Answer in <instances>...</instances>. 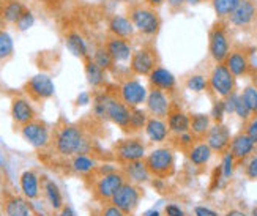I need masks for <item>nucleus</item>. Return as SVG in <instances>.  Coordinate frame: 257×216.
I'll list each match as a JSON object with an SVG mask.
<instances>
[{
    "label": "nucleus",
    "mask_w": 257,
    "mask_h": 216,
    "mask_svg": "<svg viewBox=\"0 0 257 216\" xmlns=\"http://www.w3.org/2000/svg\"><path fill=\"white\" fill-rule=\"evenodd\" d=\"M147 88L136 77H128L118 87V96L130 107H139L147 99Z\"/></svg>",
    "instance_id": "obj_9"
},
{
    "label": "nucleus",
    "mask_w": 257,
    "mask_h": 216,
    "mask_svg": "<svg viewBox=\"0 0 257 216\" xmlns=\"http://www.w3.org/2000/svg\"><path fill=\"white\" fill-rule=\"evenodd\" d=\"M244 172H246V177L251 178V180H257V153L252 155L248 163H246V167H244Z\"/></svg>",
    "instance_id": "obj_45"
},
{
    "label": "nucleus",
    "mask_w": 257,
    "mask_h": 216,
    "mask_svg": "<svg viewBox=\"0 0 257 216\" xmlns=\"http://www.w3.org/2000/svg\"><path fill=\"white\" fill-rule=\"evenodd\" d=\"M24 92L30 96L33 101H43L49 99L55 93V84L46 73H38L32 76L24 85Z\"/></svg>",
    "instance_id": "obj_8"
},
{
    "label": "nucleus",
    "mask_w": 257,
    "mask_h": 216,
    "mask_svg": "<svg viewBox=\"0 0 257 216\" xmlns=\"http://www.w3.org/2000/svg\"><path fill=\"white\" fill-rule=\"evenodd\" d=\"M252 216H257V207L255 208H252V213H251Z\"/></svg>",
    "instance_id": "obj_57"
},
{
    "label": "nucleus",
    "mask_w": 257,
    "mask_h": 216,
    "mask_svg": "<svg viewBox=\"0 0 257 216\" xmlns=\"http://www.w3.org/2000/svg\"><path fill=\"white\" fill-rule=\"evenodd\" d=\"M84 71H85V79L88 85H92L95 88L101 87L106 81V71L103 70L101 66L96 65L93 62L92 57H88L85 59V63H84Z\"/></svg>",
    "instance_id": "obj_27"
},
{
    "label": "nucleus",
    "mask_w": 257,
    "mask_h": 216,
    "mask_svg": "<svg viewBox=\"0 0 257 216\" xmlns=\"http://www.w3.org/2000/svg\"><path fill=\"white\" fill-rule=\"evenodd\" d=\"M224 114H226V104L222 99H218L215 101L213 104V109H211V120H215V123H219L222 122V119H224Z\"/></svg>",
    "instance_id": "obj_44"
},
{
    "label": "nucleus",
    "mask_w": 257,
    "mask_h": 216,
    "mask_svg": "<svg viewBox=\"0 0 257 216\" xmlns=\"http://www.w3.org/2000/svg\"><path fill=\"white\" fill-rule=\"evenodd\" d=\"M232 49L227 21L218 19L208 30V54L215 63H224Z\"/></svg>",
    "instance_id": "obj_3"
},
{
    "label": "nucleus",
    "mask_w": 257,
    "mask_h": 216,
    "mask_svg": "<svg viewBox=\"0 0 257 216\" xmlns=\"http://www.w3.org/2000/svg\"><path fill=\"white\" fill-rule=\"evenodd\" d=\"M101 216H126L125 211H121L118 207L115 205H107L103 211H101Z\"/></svg>",
    "instance_id": "obj_47"
},
{
    "label": "nucleus",
    "mask_w": 257,
    "mask_h": 216,
    "mask_svg": "<svg viewBox=\"0 0 257 216\" xmlns=\"http://www.w3.org/2000/svg\"><path fill=\"white\" fill-rule=\"evenodd\" d=\"M131 107L126 106L120 98H115L107 93L106 98V120L115 123L118 128L128 131L130 127Z\"/></svg>",
    "instance_id": "obj_12"
},
{
    "label": "nucleus",
    "mask_w": 257,
    "mask_h": 216,
    "mask_svg": "<svg viewBox=\"0 0 257 216\" xmlns=\"http://www.w3.org/2000/svg\"><path fill=\"white\" fill-rule=\"evenodd\" d=\"M149 116H147V111H144L141 107H131V116H130V127L128 131L131 133H136L145 128L147 125Z\"/></svg>",
    "instance_id": "obj_36"
},
{
    "label": "nucleus",
    "mask_w": 257,
    "mask_h": 216,
    "mask_svg": "<svg viewBox=\"0 0 257 216\" xmlns=\"http://www.w3.org/2000/svg\"><path fill=\"white\" fill-rule=\"evenodd\" d=\"M144 131H145V134H147V138L155 144L164 142L167 138H169V133H171L169 127H167V122L164 119L153 117V116L149 117Z\"/></svg>",
    "instance_id": "obj_23"
},
{
    "label": "nucleus",
    "mask_w": 257,
    "mask_h": 216,
    "mask_svg": "<svg viewBox=\"0 0 257 216\" xmlns=\"http://www.w3.org/2000/svg\"><path fill=\"white\" fill-rule=\"evenodd\" d=\"M0 169H2V161H0Z\"/></svg>",
    "instance_id": "obj_58"
},
{
    "label": "nucleus",
    "mask_w": 257,
    "mask_h": 216,
    "mask_svg": "<svg viewBox=\"0 0 257 216\" xmlns=\"http://www.w3.org/2000/svg\"><path fill=\"white\" fill-rule=\"evenodd\" d=\"M233 164H235V158L232 156L230 152H226L224 156H222V161H221V174H222V178H229L233 172Z\"/></svg>",
    "instance_id": "obj_42"
},
{
    "label": "nucleus",
    "mask_w": 257,
    "mask_h": 216,
    "mask_svg": "<svg viewBox=\"0 0 257 216\" xmlns=\"http://www.w3.org/2000/svg\"><path fill=\"white\" fill-rule=\"evenodd\" d=\"M44 192H46V197L51 202V207L54 210H60L63 207V197H62V192L59 189V186L54 183V181L48 180L44 183Z\"/></svg>",
    "instance_id": "obj_37"
},
{
    "label": "nucleus",
    "mask_w": 257,
    "mask_h": 216,
    "mask_svg": "<svg viewBox=\"0 0 257 216\" xmlns=\"http://www.w3.org/2000/svg\"><path fill=\"white\" fill-rule=\"evenodd\" d=\"M103 46L107 49V52L112 55V59L115 60V63H121V62H130L131 55H133V44L131 40H125V38H118V37H112L109 35L104 41Z\"/></svg>",
    "instance_id": "obj_18"
},
{
    "label": "nucleus",
    "mask_w": 257,
    "mask_h": 216,
    "mask_svg": "<svg viewBox=\"0 0 257 216\" xmlns=\"http://www.w3.org/2000/svg\"><path fill=\"white\" fill-rule=\"evenodd\" d=\"M107 32H109V35H112V37L133 40L134 33H136V29H134L128 15L115 13L107 19Z\"/></svg>",
    "instance_id": "obj_20"
},
{
    "label": "nucleus",
    "mask_w": 257,
    "mask_h": 216,
    "mask_svg": "<svg viewBox=\"0 0 257 216\" xmlns=\"http://www.w3.org/2000/svg\"><path fill=\"white\" fill-rule=\"evenodd\" d=\"M131 2H134V0H131Z\"/></svg>",
    "instance_id": "obj_60"
},
{
    "label": "nucleus",
    "mask_w": 257,
    "mask_h": 216,
    "mask_svg": "<svg viewBox=\"0 0 257 216\" xmlns=\"http://www.w3.org/2000/svg\"><path fill=\"white\" fill-rule=\"evenodd\" d=\"M115 156L121 163H131V161H139L144 160L147 155V149L145 144L139 138H126L115 144Z\"/></svg>",
    "instance_id": "obj_10"
},
{
    "label": "nucleus",
    "mask_w": 257,
    "mask_h": 216,
    "mask_svg": "<svg viewBox=\"0 0 257 216\" xmlns=\"http://www.w3.org/2000/svg\"><path fill=\"white\" fill-rule=\"evenodd\" d=\"M123 175H125V178H128L131 181V183L142 185V183H147L152 174L149 172V167H147V164H145V161L139 160V161L125 163Z\"/></svg>",
    "instance_id": "obj_24"
},
{
    "label": "nucleus",
    "mask_w": 257,
    "mask_h": 216,
    "mask_svg": "<svg viewBox=\"0 0 257 216\" xmlns=\"http://www.w3.org/2000/svg\"><path fill=\"white\" fill-rule=\"evenodd\" d=\"M147 112L153 117L166 119L171 112V98L167 92H163L160 88H150L145 99Z\"/></svg>",
    "instance_id": "obj_16"
},
{
    "label": "nucleus",
    "mask_w": 257,
    "mask_h": 216,
    "mask_svg": "<svg viewBox=\"0 0 257 216\" xmlns=\"http://www.w3.org/2000/svg\"><path fill=\"white\" fill-rule=\"evenodd\" d=\"M233 114H237V116L241 119V120H244V122H248L254 114L251 112V109L246 106V103L243 101V98L238 95L237 96V101H235V111H233Z\"/></svg>",
    "instance_id": "obj_43"
},
{
    "label": "nucleus",
    "mask_w": 257,
    "mask_h": 216,
    "mask_svg": "<svg viewBox=\"0 0 257 216\" xmlns=\"http://www.w3.org/2000/svg\"><path fill=\"white\" fill-rule=\"evenodd\" d=\"M257 21V2L255 0H240L235 10L227 18V24L235 29H251Z\"/></svg>",
    "instance_id": "obj_7"
},
{
    "label": "nucleus",
    "mask_w": 257,
    "mask_h": 216,
    "mask_svg": "<svg viewBox=\"0 0 257 216\" xmlns=\"http://www.w3.org/2000/svg\"><path fill=\"white\" fill-rule=\"evenodd\" d=\"M224 63L235 77L246 76L251 71V59H249L248 48L244 46L232 48Z\"/></svg>",
    "instance_id": "obj_15"
},
{
    "label": "nucleus",
    "mask_w": 257,
    "mask_h": 216,
    "mask_svg": "<svg viewBox=\"0 0 257 216\" xmlns=\"http://www.w3.org/2000/svg\"><path fill=\"white\" fill-rule=\"evenodd\" d=\"M254 149H255V144L246 133H240L235 138H232L230 145H229V152L235 158V161L246 160L248 156L252 155Z\"/></svg>",
    "instance_id": "obj_22"
},
{
    "label": "nucleus",
    "mask_w": 257,
    "mask_h": 216,
    "mask_svg": "<svg viewBox=\"0 0 257 216\" xmlns=\"http://www.w3.org/2000/svg\"><path fill=\"white\" fill-rule=\"evenodd\" d=\"M26 11V7L19 0H7L4 2L2 8H0V16L7 22V24H16L21 15Z\"/></svg>",
    "instance_id": "obj_28"
},
{
    "label": "nucleus",
    "mask_w": 257,
    "mask_h": 216,
    "mask_svg": "<svg viewBox=\"0 0 257 216\" xmlns=\"http://www.w3.org/2000/svg\"><path fill=\"white\" fill-rule=\"evenodd\" d=\"M144 161L149 167V172L153 177H158V178L169 177L174 172V167H175L174 152L171 149H167V147L153 149L149 155H145Z\"/></svg>",
    "instance_id": "obj_4"
},
{
    "label": "nucleus",
    "mask_w": 257,
    "mask_h": 216,
    "mask_svg": "<svg viewBox=\"0 0 257 216\" xmlns=\"http://www.w3.org/2000/svg\"><path fill=\"white\" fill-rule=\"evenodd\" d=\"M65 46L73 55H76L77 59H88V46L85 40L82 38L81 33L77 32H68L65 37Z\"/></svg>",
    "instance_id": "obj_25"
},
{
    "label": "nucleus",
    "mask_w": 257,
    "mask_h": 216,
    "mask_svg": "<svg viewBox=\"0 0 257 216\" xmlns=\"http://www.w3.org/2000/svg\"><path fill=\"white\" fill-rule=\"evenodd\" d=\"M59 216H74V211L70 207H63Z\"/></svg>",
    "instance_id": "obj_53"
},
{
    "label": "nucleus",
    "mask_w": 257,
    "mask_h": 216,
    "mask_svg": "<svg viewBox=\"0 0 257 216\" xmlns=\"http://www.w3.org/2000/svg\"><path fill=\"white\" fill-rule=\"evenodd\" d=\"M142 4H145L147 7H152L155 10H160L166 4V0H142Z\"/></svg>",
    "instance_id": "obj_51"
},
{
    "label": "nucleus",
    "mask_w": 257,
    "mask_h": 216,
    "mask_svg": "<svg viewBox=\"0 0 257 216\" xmlns=\"http://www.w3.org/2000/svg\"><path fill=\"white\" fill-rule=\"evenodd\" d=\"M123 183H125L123 172H117V170H114V172L103 174L95 183V194L98 199L109 200Z\"/></svg>",
    "instance_id": "obj_14"
},
{
    "label": "nucleus",
    "mask_w": 257,
    "mask_h": 216,
    "mask_svg": "<svg viewBox=\"0 0 257 216\" xmlns=\"http://www.w3.org/2000/svg\"><path fill=\"white\" fill-rule=\"evenodd\" d=\"M158 52L152 44H142L141 48L134 49L130 59V70L136 76H149L153 68L158 66Z\"/></svg>",
    "instance_id": "obj_5"
},
{
    "label": "nucleus",
    "mask_w": 257,
    "mask_h": 216,
    "mask_svg": "<svg viewBox=\"0 0 257 216\" xmlns=\"http://www.w3.org/2000/svg\"><path fill=\"white\" fill-rule=\"evenodd\" d=\"M240 96L243 98L244 103H246V106L251 109V112L257 114V87L255 85H246L243 88Z\"/></svg>",
    "instance_id": "obj_40"
},
{
    "label": "nucleus",
    "mask_w": 257,
    "mask_h": 216,
    "mask_svg": "<svg viewBox=\"0 0 257 216\" xmlns=\"http://www.w3.org/2000/svg\"><path fill=\"white\" fill-rule=\"evenodd\" d=\"M161 213L160 211H156V210H152V211H149L147 214H145V216H160Z\"/></svg>",
    "instance_id": "obj_56"
},
{
    "label": "nucleus",
    "mask_w": 257,
    "mask_h": 216,
    "mask_svg": "<svg viewBox=\"0 0 257 216\" xmlns=\"http://www.w3.org/2000/svg\"><path fill=\"white\" fill-rule=\"evenodd\" d=\"M71 167L74 172L77 174H90L92 170L96 167V161L93 160V158H90L87 153H77L73 156V160H71Z\"/></svg>",
    "instance_id": "obj_32"
},
{
    "label": "nucleus",
    "mask_w": 257,
    "mask_h": 216,
    "mask_svg": "<svg viewBox=\"0 0 257 216\" xmlns=\"http://www.w3.org/2000/svg\"><path fill=\"white\" fill-rule=\"evenodd\" d=\"M226 216H246L243 211H240V210H230Z\"/></svg>",
    "instance_id": "obj_55"
},
{
    "label": "nucleus",
    "mask_w": 257,
    "mask_h": 216,
    "mask_svg": "<svg viewBox=\"0 0 257 216\" xmlns=\"http://www.w3.org/2000/svg\"><path fill=\"white\" fill-rule=\"evenodd\" d=\"M92 59H93V62H95L96 65L101 66L104 71L114 70L115 65H117L115 60L112 59V55H110V54L107 52V49H106L104 46H98V48L93 51V54H92Z\"/></svg>",
    "instance_id": "obj_35"
},
{
    "label": "nucleus",
    "mask_w": 257,
    "mask_h": 216,
    "mask_svg": "<svg viewBox=\"0 0 257 216\" xmlns=\"http://www.w3.org/2000/svg\"><path fill=\"white\" fill-rule=\"evenodd\" d=\"M244 133L249 136L254 144H257V117H251L248 120L246 128H244Z\"/></svg>",
    "instance_id": "obj_46"
},
{
    "label": "nucleus",
    "mask_w": 257,
    "mask_h": 216,
    "mask_svg": "<svg viewBox=\"0 0 257 216\" xmlns=\"http://www.w3.org/2000/svg\"><path fill=\"white\" fill-rule=\"evenodd\" d=\"M210 127L211 117H208L207 114H193V116H189V131L194 134V138H205Z\"/></svg>",
    "instance_id": "obj_31"
},
{
    "label": "nucleus",
    "mask_w": 257,
    "mask_h": 216,
    "mask_svg": "<svg viewBox=\"0 0 257 216\" xmlns=\"http://www.w3.org/2000/svg\"><path fill=\"white\" fill-rule=\"evenodd\" d=\"M194 214H196V216H218L216 211L210 210V208H207V207H196V208H194Z\"/></svg>",
    "instance_id": "obj_50"
},
{
    "label": "nucleus",
    "mask_w": 257,
    "mask_h": 216,
    "mask_svg": "<svg viewBox=\"0 0 257 216\" xmlns=\"http://www.w3.org/2000/svg\"><path fill=\"white\" fill-rule=\"evenodd\" d=\"M128 18L131 19L134 29L144 38H153L161 29V16L158 10L147 7L145 4H133L128 8Z\"/></svg>",
    "instance_id": "obj_1"
},
{
    "label": "nucleus",
    "mask_w": 257,
    "mask_h": 216,
    "mask_svg": "<svg viewBox=\"0 0 257 216\" xmlns=\"http://www.w3.org/2000/svg\"><path fill=\"white\" fill-rule=\"evenodd\" d=\"M7 216H30V208L22 197H10L5 202Z\"/></svg>",
    "instance_id": "obj_33"
},
{
    "label": "nucleus",
    "mask_w": 257,
    "mask_h": 216,
    "mask_svg": "<svg viewBox=\"0 0 257 216\" xmlns=\"http://www.w3.org/2000/svg\"><path fill=\"white\" fill-rule=\"evenodd\" d=\"M15 26H16V29L19 32H27V30H30L33 26H35V15H33L29 8H26V11L21 15V18L18 19V22H16Z\"/></svg>",
    "instance_id": "obj_41"
},
{
    "label": "nucleus",
    "mask_w": 257,
    "mask_h": 216,
    "mask_svg": "<svg viewBox=\"0 0 257 216\" xmlns=\"http://www.w3.org/2000/svg\"><path fill=\"white\" fill-rule=\"evenodd\" d=\"M230 141H232L230 130L222 122L211 125L210 130L205 134V142L208 144V147L211 150L218 152V153L226 152L230 145Z\"/></svg>",
    "instance_id": "obj_17"
},
{
    "label": "nucleus",
    "mask_w": 257,
    "mask_h": 216,
    "mask_svg": "<svg viewBox=\"0 0 257 216\" xmlns=\"http://www.w3.org/2000/svg\"><path fill=\"white\" fill-rule=\"evenodd\" d=\"M186 2V5H189V7H197V5H200L204 2V0H185Z\"/></svg>",
    "instance_id": "obj_54"
},
{
    "label": "nucleus",
    "mask_w": 257,
    "mask_h": 216,
    "mask_svg": "<svg viewBox=\"0 0 257 216\" xmlns=\"http://www.w3.org/2000/svg\"><path fill=\"white\" fill-rule=\"evenodd\" d=\"M167 120V127H169V131L174 134H182L189 131V116L182 111H174L169 112V116L166 117Z\"/></svg>",
    "instance_id": "obj_30"
},
{
    "label": "nucleus",
    "mask_w": 257,
    "mask_h": 216,
    "mask_svg": "<svg viewBox=\"0 0 257 216\" xmlns=\"http://www.w3.org/2000/svg\"><path fill=\"white\" fill-rule=\"evenodd\" d=\"M88 101H90V96H88V93H81L79 96H77V99H76V104L77 106H84V104H88Z\"/></svg>",
    "instance_id": "obj_52"
},
{
    "label": "nucleus",
    "mask_w": 257,
    "mask_h": 216,
    "mask_svg": "<svg viewBox=\"0 0 257 216\" xmlns=\"http://www.w3.org/2000/svg\"><path fill=\"white\" fill-rule=\"evenodd\" d=\"M21 136L26 142H29L33 149H43L51 141V134L48 127L40 120H32L21 127Z\"/></svg>",
    "instance_id": "obj_11"
},
{
    "label": "nucleus",
    "mask_w": 257,
    "mask_h": 216,
    "mask_svg": "<svg viewBox=\"0 0 257 216\" xmlns=\"http://www.w3.org/2000/svg\"><path fill=\"white\" fill-rule=\"evenodd\" d=\"M164 211H166V216H185V211L180 207H177L175 203H169Z\"/></svg>",
    "instance_id": "obj_48"
},
{
    "label": "nucleus",
    "mask_w": 257,
    "mask_h": 216,
    "mask_svg": "<svg viewBox=\"0 0 257 216\" xmlns=\"http://www.w3.org/2000/svg\"><path fill=\"white\" fill-rule=\"evenodd\" d=\"M149 84L152 88H160L163 92L172 93L177 88V79L167 68L158 65L156 68H153V71L149 74Z\"/></svg>",
    "instance_id": "obj_21"
},
{
    "label": "nucleus",
    "mask_w": 257,
    "mask_h": 216,
    "mask_svg": "<svg viewBox=\"0 0 257 216\" xmlns=\"http://www.w3.org/2000/svg\"><path fill=\"white\" fill-rule=\"evenodd\" d=\"M21 183V189L22 194H24L27 199H37L40 194V181H38V175L33 172V170H26V172L21 174L19 178Z\"/></svg>",
    "instance_id": "obj_26"
},
{
    "label": "nucleus",
    "mask_w": 257,
    "mask_h": 216,
    "mask_svg": "<svg viewBox=\"0 0 257 216\" xmlns=\"http://www.w3.org/2000/svg\"><path fill=\"white\" fill-rule=\"evenodd\" d=\"M166 5L169 7L171 11H180L186 5L185 0H166Z\"/></svg>",
    "instance_id": "obj_49"
},
{
    "label": "nucleus",
    "mask_w": 257,
    "mask_h": 216,
    "mask_svg": "<svg viewBox=\"0 0 257 216\" xmlns=\"http://www.w3.org/2000/svg\"><path fill=\"white\" fill-rule=\"evenodd\" d=\"M55 150L62 156H74L77 153H87L88 145L82 130L76 125H66L55 134Z\"/></svg>",
    "instance_id": "obj_2"
},
{
    "label": "nucleus",
    "mask_w": 257,
    "mask_h": 216,
    "mask_svg": "<svg viewBox=\"0 0 257 216\" xmlns=\"http://www.w3.org/2000/svg\"><path fill=\"white\" fill-rule=\"evenodd\" d=\"M255 37H257V32H255Z\"/></svg>",
    "instance_id": "obj_59"
},
{
    "label": "nucleus",
    "mask_w": 257,
    "mask_h": 216,
    "mask_svg": "<svg viewBox=\"0 0 257 216\" xmlns=\"http://www.w3.org/2000/svg\"><path fill=\"white\" fill-rule=\"evenodd\" d=\"M211 150L207 142H194L188 149V158L194 166H204L210 161Z\"/></svg>",
    "instance_id": "obj_29"
},
{
    "label": "nucleus",
    "mask_w": 257,
    "mask_h": 216,
    "mask_svg": "<svg viewBox=\"0 0 257 216\" xmlns=\"http://www.w3.org/2000/svg\"><path fill=\"white\" fill-rule=\"evenodd\" d=\"M210 2H211V8H213L216 18L227 21V18L230 16L232 11L235 10L240 0H210Z\"/></svg>",
    "instance_id": "obj_34"
},
{
    "label": "nucleus",
    "mask_w": 257,
    "mask_h": 216,
    "mask_svg": "<svg viewBox=\"0 0 257 216\" xmlns=\"http://www.w3.org/2000/svg\"><path fill=\"white\" fill-rule=\"evenodd\" d=\"M208 85L218 96L227 98L229 95L235 93L237 82H235V76L230 73L226 63H215L213 70L210 73Z\"/></svg>",
    "instance_id": "obj_6"
},
{
    "label": "nucleus",
    "mask_w": 257,
    "mask_h": 216,
    "mask_svg": "<svg viewBox=\"0 0 257 216\" xmlns=\"http://www.w3.org/2000/svg\"><path fill=\"white\" fill-rule=\"evenodd\" d=\"M139 200H141V191L136 185L131 183V181L130 183L125 181V183L115 191V194L110 197L112 205L118 207L121 211H125V213H130L136 208Z\"/></svg>",
    "instance_id": "obj_13"
},
{
    "label": "nucleus",
    "mask_w": 257,
    "mask_h": 216,
    "mask_svg": "<svg viewBox=\"0 0 257 216\" xmlns=\"http://www.w3.org/2000/svg\"><path fill=\"white\" fill-rule=\"evenodd\" d=\"M186 87L191 90V92L200 93L208 87V81L204 74H193L186 79Z\"/></svg>",
    "instance_id": "obj_39"
},
{
    "label": "nucleus",
    "mask_w": 257,
    "mask_h": 216,
    "mask_svg": "<svg viewBox=\"0 0 257 216\" xmlns=\"http://www.w3.org/2000/svg\"><path fill=\"white\" fill-rule=\"evenodd\" d=\"M11 119L16 125H26L32 120H35V109H33L29 98L24 96H15L11 99V107H10Z\"/></svg>",
    "instance_id": "obj_19"
},
{
    "label": "nucleus",
    "mask_w": 257,
    "mask_h": 216,
    "mask_svg": "<svg viewBox=\"0 0 257 216\" xmlns=\"http://www.w3.org/2000/svg\"><path fill=\"white\" fill-rule=\"evenodd\" d=\"M15 52V41L7 30L0 29V62L8 60Z\"/></svg>",
    "instance_id": "obj_38"
}]
</instances>
